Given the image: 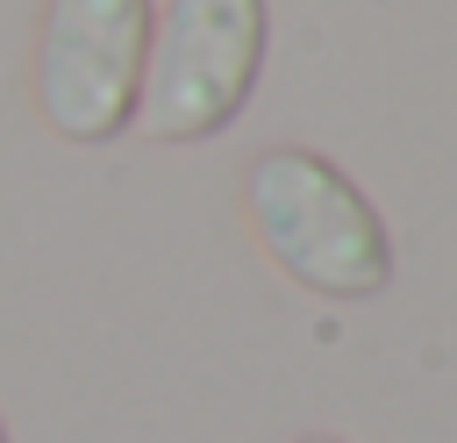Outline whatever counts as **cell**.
Returning a JSON list of instances; mask_svg holds the SVG:
<instances>
[{"instance_id": "277c9868", "label": "cell", "mask_w": 457, "mask_h": 443, "mask_svg": "<svg viewBox=\"0 0 457 443\" xmlns=\"http://www.w3.org/2000/svg\"><path fill=\"white\" fill-rule=\"evenodd\" d=\"M293 443H343V436H293Z\"/></svg>"}, {"instance_id": "7a4b0ae2", "label": "cell", "mask_w": 457, "mask_h": 443, "mask_svg": "<svg viewBox=\"0 0 457 443\" xmlns=\"http://www.w3.org/2000/svg\"><path fill=\"white\" fill-rule=\"evenodd\" d=\"M264 64V0H164L150 14L136 129L157 143H200L228 129Z\"/></svg>"}, {"instance_id": "3957f363", "label": "cell", "mask_w": 457, "mask_h": 443, "mask_svg": "<svg viewBox=\"0 0 457 443\" xmlns=\"http://www.w3.org/2000/svg\"><path fill=\"white\" fill-rule=\"evenodd\" d=\"M150 0H50L36 43V107L71 143H107L136 114Z\"/></svg>"}, {"instance_id": "5b68a950", "label": "cell", "mask_w": 457, "mask_h": 443, "mask_svg": "<svg viewBox=\"0 0 457 443\" xmlns=\"http://www.w3.org/2000/svg\"><path fill=\"white\" fill-rule=\"evenodd\" d=\"M0 443H7V429H0Z\"/></svg>"}, {"instance_id": "6da1fadb", "label": "cell", "mask_w": 457, "mask_h": 443, "mask_svg": "<svg viewBox=\"0 0 457 443\" xmlns=\"http://www.w3.org/2000/svg\"><path fill=\"white\" fill-rule=\"evenodd\" d=\"M243 214H250L257 250L321 300H371L393 279V236L378 207L314 150L250 157Z\"/></svg>"}]
</instances>
